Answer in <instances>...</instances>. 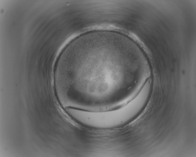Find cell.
<instances>
[{
	"label": "cell",
	"instance_id": "cell-1",
	"mask_svg": "<svg viewBox=\"0 0 196 157\" xmlns=\"http://www.w3.org/2000/svg\"><path fill=\"white\" fill-rule=\"evenodd\" d=\"M125 46L120 35L114 31H94L79 36L58 57L55 85L78 105L101 107L115 104L118 102L117 94L121 93L117 76L124 72Z\"/></svg>",
	"mask_w": 196,
	"mask_h": 157
}]
</instances>
